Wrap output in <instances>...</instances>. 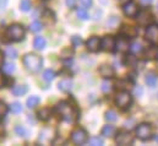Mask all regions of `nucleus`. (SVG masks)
I'll return each instance as SVG.
<instances>
[{
	"instance_id": "nucleus-1",
	"label": "nucleus",
	"mask_w": 158,
	"mask_h": 146,
	"mask_svg": "<svg viewBox=\"0 0 158 146\" xmlns=\"http://www.w3.org/2000/svg\"><path fill=\"white\" fill-rule=\"evenodd\" d=\"M56 110L61 115V118L68 123H75L77 119V110L69 102H60L56 106Z\"/></svg>"
},
{
	"instance_id": "nucleus-2",
	"label": "nucleus",
	"mask_w": 158,
	"mask_h": 146,
	"mask_svg": "<svg viewBox=\"0 0 158 146\" xmlns=\"http://www.w3.org/2000/svg\"><path fill=\"white\" fill-rule=\"evenodd\" d=\"M42 64H43V60H42V58L38 57L37 54L28 53V54H26L23 57V65L31 73L40 71V68H42Z\"/></svg>"
},
{
	"instance_id": "nucleus-3",
	"label": "nucleus",
	"mask_w": 158,
	"mask_h": 146,
	"mask_svg": "<svg viewBox=\"0 0 158 146\" xmlns=\"http://www.w3.org/2000/svg\"><path fill=\"white\" fill-rule=\"evenodd\" d=\"M6 33H7V37H9L11 41L19 42V41L23 39V37H25V28H23L21 25L15 24V25H11V26L7 28Z\"/></svg>"
},
{
	"instance_id": "nucleus-4",
	"label": "nucleus",
	"mask_w": 158,
	"mask_h": 146,
	"mask_svg": "<svg viewBox=\"0 0 158 146\" xmlns=\"http://www.w3.org/2000/svg\"><path fill=\"white\" fill-rule=\"evenodd\" d=\"M131 102H132V97L126 91H120L118 95L115 96V105L118 106L119 108H121V110L127 108L131 105Z\"/></svg>"
},
{
	"instance_id": "nucleus-5",
	"label": "nucleus",
	"mask_w": 158,
	"mask_h": 146,
	"mask_svg": "<svg viewBox=\"0 0 158 146\" xmlns=\"http://www.w3.org/2000/svg\"><path fill=\"white\" fill-rule=\"evenodd\" d=\"M136 136L142 140V141H146V140H150L152 138V128L146 124V123H142L140 124L137 128H136Z\"/></svg>"
},
{
	"instance_id": "nucleus-6",
	"label": "nucleus",
	"mask_w": 158,
	"mask_h": 146,
	"mask_svg": "<svg viewBox=\"0 0 158 146\" xmlns=\"http://www.w3.org/2000/svg\"><path fill=\"white\" fill-rule=\"evenodd\" d=\"M71 140L74 141V144L76 145H83L87 143V131L85 129H76L73 131L71 134Z\"/></svg>"
},
{
	"instance_id": "nucleus-7",
	"label": "nucleus",
	"mask_w": 158,
	"mask_h": 146,
	"mask_svg": "<svg viewBox=\"0 0 158 146\" xmlns=\"http://www.w3.org/2000/svg\"><path fill=\"white\" fill-rule=\"evenodd\" d=\"M115 143L121 146L131 145L134 143V136L129 131H120L117 135V138H115Z\"/></svg>"
},
{
	"instance_id": "nucleus-8",
	"label": "nucleus",
	"mask_w": 158,
	"mask_h": 146,
	"mask_svg": "<svg viewBox=\"0 0 158 146\" xmlns=\"http://www.w3.org/2000/svg\"><path fill=\"white\" fill-rule=\"evenodd\" d=\"M146 38L147 41L153 44L158 45V26L157 25H150L146 30Z\"/></svg>"
},
{
	"instance_id": "nucleus-9",
	"label": "nucleus",
	"mask_w": 158,
	"mask_h": 146,
	"mask_svg": "<svg viewBox=\"0 0 158 146\" xmlns=\"http://www.w3.org/2000/svg\"><path fill=\"white\" fill-rule=\"evenodd\" d=\"M115 38L112 36H104L101 39V49L104 52H113L115 49Z\"/></svg>"
},
{
	"instance_id": "nucleus-10",
	"label": "nucleus",
	"mask_w": 158,
	"mask_h": 146,
	"mask_svg": "<svg viewBox=\"0 0 158 146\" xmlns=\"http://www.w3.org/2000/svg\"><path fill=\"white\" fill-rule=\"evenodd\" d=\"M136 16H137V21L141 26H148V24H151L153 20V16L148 10H142Z\"/></svg>"
},
{
	"instance_id": "nucleus-11",
	"label": "nucleus",
	"mask_w": 158,
	"mask_h": 146,
	"mask_svg": "<svg viewBox=\"0 0 158 146\" xmlns=\"http://www.w3.org/2000/svg\"><path fill=\"white\" fill-rule=\"evenodd\" d=\"M123 11H124V14H125L126 16L134 17V16L137 15V5H136L135 2H132V1H127V2L124 4Z\"/></svg>"
},
{
	"instance_id": "nucleus-12",
	"label": "nucleus",
	"mask_w": 158,
	"mask_h": 146,
	"mask_svg": "<svg viewBox=\"0 0 158 146\" xmlns=\"http://www.w3.org/2000/svg\"><path fill=\"white\" fill-rule=\"evenodd\" d=\"M98 71H99V74H101V76H103L104 79H110V77H113L114 74H115L114 68H113L112 65H108V64H103V65H101Z\"/></svg>"
},
{
	"instance_id": "nucleus-13",
	"label": "nucleus",
	"mask_w": 158,
	"mask_h": 146,
	"mask_svg": "<svg viewBox=\"0 0 158 146\" xmlns=\"http://www.w3.org/2000/svg\"><path fill=\"white\" fill-rule=\"evenodd\" d=\"M86 45H87V49L89 52H98V49L101 48V39L98 37H91L87 42H86Z\"/></svg>"
},
{
	"instance_id": "nucleus-14",
	"label": "nucleus",
	"mask_w": 158,
	"mask_h": 146,
	"mask_svg": "<svg viewBox=\"0 0 158 146\" xmlns=\"http://www.w3.org/2000/svg\"><path fill=\"white\" fill-rule=\"evenodd\" d=\"M115 49L120 53H126L127 50H130V45L126 38H119L115 41Z\"/></svg>"
},
{
	"instance_id": "nucleus-15",
	"label": "nucleus",
	"mask_w": 158,
	"mask_h": 146,
	"mask_svg": "<svg viewBox=\"0 0 158 146\" xmlns=\"http://www.w3.org/2000/svg\"><path fill=\"white\" fill-rule=\"evenodd\" d=\"M73 86H74V82L70 80V79H65V80H61L59 84H58V88L63 92H69L73 90Z\"/></svg>"
},
{
	"instance_id": "nucleus-16",
	"label": "nucleus",
	"mask_w": 158,
	"mask_h": 146,
	"mask_svg": "<svg viewBox=\"0 0 158 146\" xmlns=\"http://www.w3.org/2000/svg\"><path fill=\"white\" fill-rule=\"evenodd\" d=\"M42 20H43V22H45V24H48V25H49V24H54V22H55V15H54L52 11L47 10V11L43 12Z\"/></svg>"
},
{
	"instance_id": "nucleus-17",
	"label": "nucleus",
	"mask_w": 158,
	"mask_h": 146,
	"mask_svg": "<svg viewBox=\"0 0 158 146\" xmlns=\"http://www.w3.org/2000/svg\"><path fill=\"white\" fill-rule=\"evenodd\" d=\"M115 131H117L115 127H113V125H106L103 128V130H102V135L106 136V138H112V136L115 135Z\"/></svg>"
},
{
	"instance_id": "nucleus-18",
	"label": "nucleus",
	"mask_w": 158,
	"mask_h": 146,
	"mask_svg": "<svg viewBox=\"0 0 158 146\" xmlns=\"http://www.w3.org/2000/svg\"><path fill=\"white\" fill-rule=\"evenodd\" d=\"M121 33L125 37H136L137 31H136V28L132 27V26H124L123 30H121Z\"/></svg>"
},
{
	"instance_id": "nucleus-19",
	"label": "nucleus",
	"mask_w": 158,
	"mask_h": 146,
	"mask_svg": "<svg viewBox=\"0 0 158 146\" xmlns=\"http://www.w3.org/2000/svg\"><path fill=\"white\" fill-rule=\"evenodd\" d=\"M27 92V86L26 85H17V86H14L12 88V93L15 96H22Z\"/></svg>"
},
{
	"instance_id": "nucleus-20",
	"label": "nucleus",
	"mask_w": 158,
	"mask_h": 146,
	"mask_svg": "<svg viewBox=\"0 0 158 146\" xmlns=\"http://www.w3.org/2000/svg\"><path fill=\"white\" fill-rule=\"evenodd\" d=\"M146 84L150 86V87H155L157 85V76L153 73H150L146 75V79H145Z\"/></svg>"
},
{
	"instance_id": "nucleus-21",
	"label": "nucleus",
	"mask_w": 158,
	"mask_h": 146,
	"mask_svg": "<svg viewBox=\"0 0 158 146\" xmlns=\"http://www.w3.org/2000/svg\"><path fill=\"white\" fill-rule=\"evenodd\" d=\"M33 45H35V48L38 49V50L44 49V48H45V39H44L43 37H36V39H35V42H33Z\"/></svg>"
},
{
	"instance_id": "nucleus-22",
	"label": "nucleus",
	"mask_w": 158,
	"mask_h": 146,
	"mask_svg": "<svg viewBox=\"0 0 158 146\" xmlns=\"http://www.w3.org/2000/svg\"><path fill=\"white\" fill-rule=\"evenodd\" d=\"M40 97L37 96H31L30 98H27V107L28 108H36L40 103Z\"/></svg>"
},
{
	"instance_id": "nucleus-23",
	"label": "nucleus",
	"mask_w": 158,
	"mask_h": 146,
	"mask_svg": "<svg viewBox=\"0 0 158 146\" xmlns=\"http://www.w3.org/2000/svg\"><path fill=\"white\" fill-rule=\"evenodd\" d=\"M50 115H52V112L49 108H43V110H40L38 112V117H40V120H48L49 118H50Z\"/></svg>"
},
{
	"instance_id": "nucleus-24",
	"label": "nucleus",
	"mask_w": 158,
	"mask_h": 146,
	"mask_svg": "<svg viewBox=\"0 0 158 146\" xmlns=\"http://www.w3.org/2000/svg\"><path fill=\"white\" fill-rule=\"evenodd\" d=\"M43 79H44L45 81L50 82V81H53V80L55 79V73H54L53 70L48 69V70H45V71L43 73Z\"/></svg>"
},
{
	"instance_id": "nucleus-25",
	"label": "nucleus",
	"mask_w": 158,
	"mask_h": 146,
	"mask_svg": "<svg viewBox=\"0 0 158 146\" xmlns=\"http://www.w3.org/2000/svg\"><path fill=\"white\" fill-rule=\"evenodd\" d=\"M88 144L92 146H101L104 144V141H103V139L99 138V136H93V138H91V139L88 140Z\"/></svg>"
},
{
	"instance_id": "nucleus-26",
	"label": "nucleus",
	"mask_w": 158,
	"mask_h": 146,
	"mask_svg": "<svg viewBox=\"0 0 158 146\" xmlns=\"http://www.w3.org/2000/svg\"><path fill=\"white\" fill-rule=\"evenodd\" d=\"M130 52L134 53V54H137V53L142 52V45H141V43H139V42H134V43L130 45Z\"/></svg>"
},
{
	"instance_id": "nucleus-27",
	"label": "nucleus",
	"mask_w": 158,
	"mask_h": 146,
	"mask_svg": "<svg viewBox=\"0 0 158 146\" xmlns=\"http://www.w3.org/2000/svg\"><path fill=\"white\" fill-rule=\"evenodd\" d=\"M2 70H4V73L5 74H12L15 71V64H12V63H5L4 64V67H2Z\"/></svg>"
},
{
	"instance_id": "nucleus-28",
	"label": "nucleus",
	"mask_w": 158,
	"mask_h": 146,
	"mask_svg": "<svg viewBox=\"0 0 158 146\" xmlns=\"http://www.w3.org/2000/svg\"><path fill=\"white\" fill-rule=\"evenodd\" d=\"M106 119L108 120V122H115L117 119H118V114L114 112V110H108L107 113H106Z\"/></svg>"
},
{
	"instance_id": "nucleus-29",
	"label": "nucleus",
	"mask_w": 158,
	"mask_h": 146,
	"mask_svg": "<svg viewBox=\"0 0 158 146\" xmlns=\"http://www.w3.org/2000/svg\"><path fill=\"white\" fill-rule=\"evenodd\" d=\"M76 14H77V16H79L81 20H88V12H87L86 9L79 7V9L76 10Z\"/></svg>"
},
{
	"instance_id": "nucleus-30",
	"label": "nucleus",
	"mask_w": 158,
	"mask_h": 146,
	"mask_svg": "<svg viewBox=\"0 0 158 146\" xmlns=\"http://www.w3.org/2000/svg\"><path fill=\"white\" fill-rule=\"evenodd\" d=\"M31 31L32 32H40V30L43 28V25L40 24V21H33L32 24H31Z\"/></svg>"
},
{
	"instance_id": "nucleus-31",
	"label": "nucleus",
	"mask_w": 158,
	"mask_h": 146,
	"mask_svg": "<svg viewBox=\"0 0 158 146\" xmlns=\"http://www.w3.org/2000/svg\"><path fill=\"white\" fill-rule=\"evenodd\" d=\"M10 110H11L12 113H21L22 112V105L20 102H14L10 106Z\"/></svg>"
},
{
	"instance_id": "nucleus-32",
	"label": "nucleus",
	"mask_w": 158,
	"mask_h": 146,
	"mask_svg": "<svg viewBox=\"0 0 158 146\" xmlns=\"http://www.w3.org/2000/svg\"><path fill=\"white\" fill-rule=\"evenodd\" d=\"M6 55H7L9 58H11V59H16V58H17V50L14 49L12 47H9V48L6 49Z\"/></svg>"
},
{
	"instance_id": "nucleus-33",
	"label": "nucleus",
	"mask_w": 158,
	"mask_h": 146,
	"mask_svg": "<svg viewBox=\"0 0 158 146\" xmlns=\"http://www.w3.org/2000/svg\"><path fill=\"white\" fill-rule=\"evenodd\" d=\"M20 9H21L22 11H28V10L31 9V2H30V0H21V2H20Z\"/></svg>"
},
{
	"instance_id": "nucleus-34",
	"label": "nucleus",
	"mask_w": 158,
	"mask_h": 146,
	"mask_svg": "<svg viewBox=\"0 0 158 146\" xmlns=\"http://www.w3.org/2000/svg\"><path fill=\"white\" fill-rule=\"evenodd\" d=\"M110 90H112V84H110V81H108V80L103 81V84H102V91H103V92H110Z\"/></svg>"
},
{
	"instance_id": "nucleus-35",
	"label": "nucleus",
	"mask_w": 158,
	"mask_h": 146,
	"mask_svg": "<svg viewBox=\"0 0 158 146\" xmlns=\"http://www.w3.org/2000/svg\"><path fill=\"white\" fill-rule=\"evenodd\" d=\"M7 106L5 105V102H2V101H0V118H2V117H5L6 115V113H7Z\"/></svg>"
},
{
	"instance_id": "nucleus-36",
	"label": "nucleus",
	"mask_w": 158,
	"mask_h": 146,
	"mask_svg": "<svg viewBox=\"0 0 158 146\" xmlns=\"http://www.w3.org/2000/svg\"><path fill=\"white\" fill-rule=\"evenodd\" d=\"M15 131H16V134L20 135V136H25V135H26V130H25V128L21 127V125H17V127L15 128Z\"/></svg>"
},
{
	"instance_id": "nucleus-37",
	"label": "nucleus",
	"mask_w": 158,
	"mask_h": 146,
	"mask_svg": "<svg viewBox=\"0 0 158 146\" xmlns=\"http://www.w3.org/2000/svg\"><path fill=\"white\" fill-rule=\"evenodd\" d=\"M71 41H73V44H74L75 48H77V47H80V45L82 44V39H81V37H79V36H74Z\"/></svg>"
},
{
	"instance_id": "nucleus-38",
	"label": "nucleus",
	"mask_w": 158,
	"mask_h": 146,
	"mask_svg": "<svg viewBox=\"0 0 158 146\" xmlns=\"http://www.w3.org/2000/svg\"><path fill=\"white\" fill-rule=\"evenodd\" d=\"M80 2L85 6V7H91L93 4V0H80Z\"/></svg>"
},
{
	"instance_id": "nucleus-39",
	"label": "nucleus",
	"mask_w": 158,
	"mask_h": 146,
	"mask_svg": "<svg viewBox=\"0 0 158 146\" xmlns=\"http://www.w3.org/2000/svg\"><path fill=\"white\" fill-rule=\"evenodd\" d=\"M65 2H66V5H68L70 9L75 7V5H76V0H65Z\"/></svg>"
},
{
	"instance_id": "nucleus-40",
	"label": "nucleus",
	"mask_w": 158,
	"mask_h": 146,
	"mask_svg": "<svg viewBox=\"0 0 158 146\" xmlns=\"http://www.w3.org/2000/svg\"><path fill=\"white\" fill-rule=\"evenodd\" d=\"M7 5V0H0V11H4Z\"/></svg>"
},
{
	"instance_id": "nucleus-41",
	"label": "nucleus",
	"mask_w": 158,
	"mask_h": 146,
	"mask_svg": "<svg viewBox=\"0 0 158 146\" xmlns=\"http://www.w3.org/2000/svg\"><path fill=\"white\" fill-rule=\"evenodd\" d=\"M142 92H143L142 87H136V88H135V95H136V96H141Z\"/></svg>"
},
{
	"instance_id": "nucleus-42",
	"label": "nucleus",
	"mask_w": 158,
	"mask_h": 146,
	"mask_svg": "<svg viewBox=\"0 0 158 146\" xmlns=\"http://www.w3.org/2000/svg\"><path fill=\"white\" fill-rule=\"evenodd\" d=\"M4 86H5V77L0 74V88H1V87H4Z\"/></svg>"
},
{
	"instance_id": "nucleus-43",
	"label": "nucleus",
	"mask_w": 158,
	"mask_h": 146,
	"mask_svg": "<svg viewBox=\"0 0 158 146\" xmlns=\"http://www.w3.org/2000/svg\"><path fill=\"white\" fill-rule=\"evenodd\" d=\"M140 2H141L142 5H145V6H147V5H150V4L152 2V0H140Z\"/></svg>"
},
{
	"instance_id": "nucleus-44",
	"label": "nucleus",
	"mask_w": 158,
	"mask_h": 146,
	"mask_svg": "<svg viewBox=\"0 0 158 146\" xmlns=\"http://www.w3.org/2000/svg\"><path fill=\"white\" fill-rule=\"evenodd\" d=\"M4 134H5V129H4V127L0 124V138H1Z\"/></svg>"
},
{
	"instance_id": "nucleus-45",
	"label": "nucleus",
	"mask_w": 158,
	"mask_h": 146,
	"mask_svg": "<svg viewBox=\"0 0 158 146\" xmlns=\"http://www.w3.org/2000/svg\"><path fill=\"white\" fill-rule=\"evenodd\" d=\"M2 62H4V57H2V53L0 52V68H1V64H2Z\"/></svg>"
},
{
	"instance_id": "nucleus-46",
	"label": "nucleus",
	"mask_w": 158,
	"mask_h": 146,
	"mask_svg": "<svg viewBox=\"0 0 158 146\" xmlns=\"http://www.w3.org/2000/svg\"><path fill=\"white\" fill-rule=\"evenodd\" d=\"M156 143H158V136H156Z\"/></svg>"
},
{
	"instance_id": "nucleus-47",
	"label": "nucleus",
	"mask_w": 158,
	"mask_h": 146,
	"mask_svg": "<svg viewBox=\"0 0 158 146\" xmlns=\"http://www.w3.org/2000/svg\"><path fill=\"white\" fill-rule=\"evenodd\" d=\"M157 9H158V2H157Z\"/></svg>"
},
{
	"instance_id": "nucleus-48",
	"label": "nucleus",
	"mask_w": 158,
	"mask_h": 146,
	"mask_svg": "<svg viewBox=\"0 0 158 146\" xmlns=\"http://www.w3.org/2000/svg\"><path fill=\"white\" fill-rule=\"evenodd\" d=\"M157 57H158V54H157Z\"/></svg>"
}]
</instances>
